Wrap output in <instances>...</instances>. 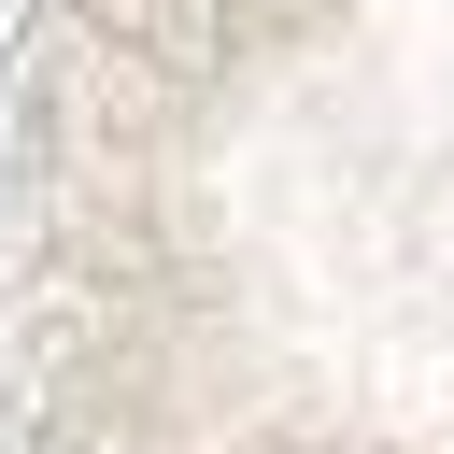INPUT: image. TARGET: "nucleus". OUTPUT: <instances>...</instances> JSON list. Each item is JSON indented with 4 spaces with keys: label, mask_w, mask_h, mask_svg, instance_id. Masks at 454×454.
Wrapping results in <instances>:
<instances>
[{
    "label": "nucleus",
    "mask_w": 454,
    "mask_h": 454,
    "mask_svg": "<svg viewBox=\"0 0 454 454\" xmlns=\"http://www.w3.org/2000/svg\"><path fill=\"white\" fill-rule=\"evenodd\" d=\"M0 255L14 454H454V0H43Z\"/></svg>",
    "instance_id": "f257e3e1"
}]
</instances>
